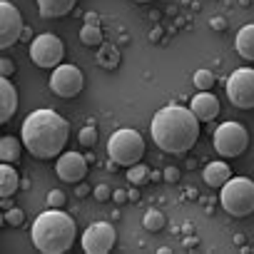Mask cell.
Wrapping results in <instances>:
<instances>
[{
	"label": "cell",
	"instance_id": "obj_1",
	"mask_svg": "<svg viewBox=\"0 0 254 254\" xmlns=\"http://www.w3.org/2000/svg\"><path fill=\"white\" fill-rule=\"evenodd\" d=\"M150 132H152V142L162 152L185 155L199 140V117L190 107L167 105L155 112L150 122Z\"/></svg>",
	"mask_w": 254,
	"mask_h": 254
},
{
	"label": "cell",
	"instance_id": "obj_2",
	"mask_svg": "<svg viewBox=\"0 0 254 254\" xmlns=\"http://www.w3.org/2000/svg\"><path fill=\"white\" fill-rule=\"evenodd\" d=\"M67 135H70L67 120L53 110H35L23 122V142L28 152L38 160L60 157Z\"/></svg>",
	"mask_w": 254,
	"mask_h": 254
},
{
	"label": "cell",
	"instance_id": "obj_3",
	"mask_svg": "<svg viewBox=\"0 0 254 254\" xmlns=\"http://www.w3.org/2000/svg\"><path fill=\"white\" fill-rule=\"evenodd\" d=\"M75 222L70 214H65L63 209H48L43 214H38V219L33 222L30 229V239L38 247V252L43 254H63L72 247L75 242Z\"/></svg>",
	"mask_w": 254,
	"mask_h": 254
},
{
	"label": "cell",
	"instance_id": "obj_4",
	"mask_svg": "<svg viewBox=\"0 0 254 254\" xmlns=\"http://www.w3.org/2000/svg\"><path fill=\"white\" fill-rule=\"evenodd\" d=\"M107 155L120 167H132L145 155V140L137 130H117L107 140Z\"/></svg>",
	"mask_w": 254,
	"mask_h": 254
},
{
	"label": "cell",
	"instance_id": "obj_5",
	"mask_svg": "<svg viewBox=\"0 0 254 254\" xmlns=\"http://www.w3.org/2000/svg\"><path fill=\"white\" fill-rule=\"evenodd\" d=\"M224 212L232 217H247L254 212V182L249 177H232L219 194Z\"/></svg>",
	"mask_w": 254,
	"mask_h": 254
},
{
	"label": "cell",
	"instance_id": "obj_6",
	"mask_svg": "<svg viewBox=\"0 0 254 254\" xmlns=\"http://www.w3.org/2000/svg\"><path fill=\"white\" fill-rule=\"evenodd\" d=\"M249 145V135L239 122H222L214 130V150L222 157H239Z\"/></svg>",
	"mask_w": 254,
	"mask_h": 254
},
{
	"label": "cell",
	"instance_id": "obj_7",
	"mask_svg": "<svg viewBox=\"0 0 254 254\" xmlns=\"http://www.w3.org/2000/svg\"><path fill=\"white\" fill-rule=\"evenodd\" d=\"M63 58H65V48H63V40L58 35L43 33V35L30 40V60L38 67L55 70L58 65H63Z\"/></svg>",
	"mask_w": 254,
	"mask_h": 254
},
{
	"label": "cell",
	"instance_id": "obj_8",
	"mask_svg": "<svg viewBox=\"0 0 254 254\" xmlns=\"http://www.w3.org/2000/svg\"><path fill=\"white\" fill-rule=\"evenodd\" d=\"M227 97L239 110H254V70L239 67L227 80Z\"/></svg>",
	"mask_w": 254,
	"mask_h": 254
},
{
	"label": "cell",
	"instance_id": "obj_9",
	"mask_svg": "<svg viewBox=\"0 0 254 254\" xmlns=\"http://www.w3.org/2000/svg\"><path fill=\"white\" fill-rule=\"evenodd\" d=\"M25 23L20 10L10 3V0H0V48L8 50L23 38Z\"/></svg>",
	"mask_w": 254,
	"mask_h": 254
},
{
	"label": "cell",
	"instance_id": "obj_10",
	"mask_svg": "<svg viewBox=\"0 0 254 254\" xmlns=\"http://www.w3.org/2000/svg\"><path fill=\"white\" fill-rule=\"evenodd\" d=\"M117 242V232L110 222H95L82 232V249L87 254H107Z\"/></svg>",
	"mask_w": 254,
	"mask_h": 254
},
{
	"label": "cell",
	"instance_id": "obj_11",
	"mask_svg": "<svg viewBox=\"0 0 254 254\" xmlns=\"http://www.w3.org/2000/svg\"><path fill=\"white\" fill-rule=\"evenodd\" d=\"M85 85V77H82V70L75 67V65H58L53 70V77H50V90L58 95V97H75Z\"/></svg>",
	"mask_w": 254,
	"mask_h": 254
},
{
	"label": "cell",
	"instance_id": "obj_12",
	"mask_svg": "<svg viewBox=\"0 0 254 254\" xmlns=\"http://www.w3.org/2000/svg\"><path fill=\"white\" fill-rule=\"evenodd\" d=\"M55 172L63 182H80L87 175V157H82L80 152H63L55 162Z\"/></svg>",
	"mask_w": 254,
	"mask_h": 254
},
{
	"label": "cell",
	"instance_id": "obj_13",
	"mask_svg": "<svg viewBox=\"0 0 254 254\" xmlns=\"http://www.w3.org/2000/svg\"><path fill=\"white\" fill-rule=\"evenodd\" d=\"M18 110V90L10 82V77L0 80V125L10 122V117Z\"/></svg>",
	"mask_w": 254,
	"mask_h": 254
},
{
	"label": "cell",
	"instance_id": "obj_14",
	"mask_svg": "<svg viewBox=\"0 0 254 254\" xmlns=\"http://www.w3.org/2000/svg\"><path fill=\"white\" fill-rule=\"evenodd\" d=\"M190 110L199 117V122H209V120H214L219 115V100L212 95V90L209 92H199V95L192 97Z\"/></svg>",
	"mask_w": 254,
	"mask_h": 254
},
{
	"label": "cell",
	"instance_id": "obj_15",
	"mask_svg": "<svg viewBox=\"0 0 254 254\" xmlns=\"http://www.w3.org/2000/svg\"><path fill=\"white\" fill-rule=\"evenodd\" d=\"M202 177H204V182H207L212 190H222V187L232 180V170H229L227 162H209V165L204 167Z\"/></svg>",
	"mask_w": 254,
	"mask_h": 254
},
{
	"label": "cell",
	"instance_id": "obj_16",
	"mask_svg": "<svg viewBox=\"0 0 254 254\" xmlns=\"http://www.w3.org/2000/svg\"><path fill=\"white\" fill-rule=\"evenodd\" d=\"M77 5V0H38V10L43 18H63Z\"/></svg>",
	"mask_w": 254,
	"mask_h": 254
},
{
	"label": "cell",
	"instance_id": "obj_17",
	"mask_svg": "<svg viewBox=\"0 0 254 254\" xmlns=\"http://www.w3.org/2000/svg\"><path fill=\"white\" fill-rule=\"evenodd\" d=\"M20 187V177L10 162L0 165V197H13Z\"/></svg>",
	"mask_w": 254,
	"mask_h": 254
},
{
	"label": "cell",
	"instance_id": "obj_18",
	"mask_svg": "<svg viewBox=\"0 0 254 254\" xmlns=\"http://www.w3.org/2000/svg\"><path fill=\"white\" fill-rule=\"evenodd\" d=\"M234 48H237V53H239L244 60H252V63H254V23L244 25V28L237 33Z\"/></svg>",
	"mask_w": 254,
	"mask_h": 254
},
{
	"label": "cell",
	"instance_id": "obj_19",
	"mask_svg": "<svg viewBox=\"0 0 254 254\" xmlns=\"http://www.w3.org/2000/svg\"><path fill=\"white\" fill-rule=\"evenodd\" d=\"M23 145L20 140H15L13 135H5L0 140V160L3 162H18L20 160V152H23Z\"/></svg>",
	"mask_w": 254,
	"mask_h": 254
},
{
	"label": "cell",
	"instance_id": "obj_20",
	"mask_svg": "<svg viewBox=\"0 0 254 254\" xmlns=\"http://www.w3.org/2000/svg\"><path fill=\"white\" fill-rule=\"evenodd\" d=\"M97 65L105 67V70H115L120 65V53L115 45H100V53H97Z\"/></svg>",
	"mask_w": 254,
	"mask_h": 254
},
{
	"label": "cell",
	"instance_id": "obj_21",
	"mask_svg": "<svg viewBox=\"0 0 254 254\" xmlns=\"http://www.w3.org/2000/svg\"><path fill=\"white\" fill-rule=\"evenodd\" d=\"M80 40L87 45V48H100L102 45V30L97 23H85L82 30H80Z\"/></svg>",
	"mask_w": 254,
	"mask_h": 254
},
{
	"label": "cell",
	"instance_id": "obj_22",
	"mask_svg": "<svg viewBox=\"0 0 254 254\" xmlns=\"http://www.w3.org/2000/svg\"><path fill=\"white\" fill-rule=\"evenodd\" d=\"M192 85H194L199 92H209V90L214 87V72L207 70V67H199V70L194 72V77H192Z\"/></svg>",
	"mask_w": 254,
	"mask_h": 254
},
{
	"label": "cell",
	"instance_id": "obj_23",
	"mask_svg": "<svg viewBox=\"0 0 254 254\" xmlns=\"http://www.w3.org/2000/svg\"><path fill=\"white\" fill-rule=\"evenodd\" d=\"M150 180V170L145 167V165H132V167H127V182H132L135 187H140V185H145Z\"/></svg>",
	"mask_w": 254,
	"mask_h": 254
},
{
	"label": "cell",
	"instance_id": "obj_24",
	"mask_svg": "<svg viewBox=\"0 0 254 254\" xmlns=\"http://www.w3.org/2000/svg\"><path fill=\"white\" fill-rule=\"evenodd\" d=\"M142 224H145L147 232H160V229L165 227V214H162L160 209H150V212L145 214Z\"/></svg>",
	"mask_w": 254,
	"mask_h": 254
},
{
	"label": "cell",
	"instance_id": "obj_25",
	"mask_svg": "<svg viewBox=\"0 0 254 254\" xmlns=\"http://www.w3.org/2000/svg\"><path fill=\"white\" fill-rule=\"evenodd\" d=\"M77 142H80L82 147H95V142H97V130H95V125H85V127H82L80 135H77Z\"/></svg>",
	"mask_w": 254,
	"mask_h": 254
},
{
	"label": "cell",
	"instance_id": "obj_26",
	"mask_svg": "<svg viewBox=\"0 0 254 254\" xmlns=\"http://www.w3.org/2000/svg\"><path fill=\"white\" fill-rule=\"evenodd\" d=\"M23 222H25V214H23L20 207H8V209H5V224H10V227H20Z\"/></svg>",
	"mask_w": 254,
	"mask_h": 254
},
{
	"label": "cell",
	"instance_id": "obj_27",
	"mask_svg": "<svg viewBox=\"0 0 254 254\" xmlns=\"http://www.w3.org/2000/svg\"><path fill=\"white\" fill-rule=\"evenodd\" d=\"M65 202H67V197H65L63 190H50V192H48V207H53V209H63Z\"/></svg>",
	"mask_w": 254,
	"mask_h": 254
},
{
	"label": "cell",
	"instance_id": "obj_28",
	"mask_svg": "<svg viewBox=\"0 0 254 254\" xmlns=\"http://www.w3.org/2000/svg\"><path fill=\"white\" fill-rule=\"evenodd\" d=\"M92 194H95L97 202H107V199H112V190H110L107 185H97V187L92 190Z\"/></svg>",
	"mask_w": 254,
	"mask_h": 254
},
{
	"label": "cell",
	"instance_id": "obj_29",
	"mask_svg": "<svg viewBox=\"0 0 254 254\" xmlns=\"http://www.w3.org/2000/svg\"><path fill=\"white\" fill-rule=\"evenodd\" d=\"M0 72H3V77H10L15 72V63L10 58H3V60H0Z\"/></svg>",
	"mask_w": 254,
	"mask_h": 254
},
{
	"label": "cell",
	"instance_id": "obj_30",
	"mask_svg": "<svg viewBox=\"0 0 254 254\" xmlns=\"http://www.w3.org/2000/svg\"><path fill=\"white\" fill-rule=\"evenodd\" d=\"M127 199H130V192H125V190H115L112 192V202L115 204H125Z\"/></svg>",
	"mask_w": 254,
	"mask_h": 254
},
{
	"label": "cell",
	"instance_id": "obj_31",
	"mask_svg": "<svg viewBox=\"0 0 254 254\" xmlns=\"http://www.w3.org/2000/svg\"><path fill=\"white\" fill-rule=\"evenodd\" d=\"M162 177H165L167 182H177V180H180V170H177V167H167V170L162 172Z\"/></svg>",
	"mask_w": 254,
	"mask_h": 254
},
{
	"label": "cell",
	"instance_id": "obj_32",
	"mask_svg": "<svg viewBox=\"0 0 254 254\" xmlns=\"http://www.w3.org/2000/svg\"><path fill=\"white\" fill-rule=\"evenodd\" d=\"M212 30H224L227 28V23H224V18H212Z\"/></svg>",
	"mask_w": 254,
	"mask_h": 254
},
{
	"label": "cell",
	"instance_id": "obj_33",
	"mask_svg": "<svg viewBox=\"0 0 254 254\" xmlns=\"http://www.w3.org/2000/svg\"><path fill=\"white\" fill-rule=\"evenodd\" d=\"M85 23H97V15H92V13H90V15L85 18Z\"/></svg>",
	"mask_w": 254,
	"mask_h": 254
},
{
	"label": "cell",
	"instance_id": "obj_34",
	"mask_svg": "<svg viewBox=\"0 0 254 254\" xmlns=\"http://www.w3.org/2000/svg\"><path fill=\"white\" fill-rule=\"evenodd\" d=\"M23 38H25V40H33V33H30V30L25 28V30H23Z\"/></svg>",
	"mask_w": 254,
	"mask_h": 254
},
{
	"label": "cell",
	"instance_id": "obj_35",
	"mask_svg": "<svg viewBox=\"0 0 254 254\" xmlns=\"http://www.w3.org/2000/svg\"><path fill=\"white\" fill-rule=\"evenodd\" d=\"M135 3H152V0H135Z\"/></svg>",
	"mask_w": 254,
	"mask_h": 254
},
{
	"label": "cell",
	"instance_id": "obj_36",
	"mask_svg": "<svg viewBox=\"0 0 254 254\" xmlns=\"http://www.w3.org/2000/svg\"><path fill=\"white\" fill-rule=\"evenodd\" d=\"M252 252H254V247H252Z\"/></svg>",
	"mask_w": 254,
	"mask_h": 254
}]
</instances>
